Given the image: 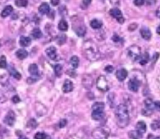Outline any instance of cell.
<instances>
[{
  "label": "cell",
  "mask_w": 160,
  "mask_h": 139,
  "mask_svg": "<svg viewBox=\"0 0 160 139\" xmlns=\"http://www.w3.org/2000/svg\"><path fill=\"white\" fill-rule=\"evenodd\" d=\"M83 53L85 57L91 61L98 60L101 54L98 46L92 40L85 41L83 45Z\"/></svg>",
  "instance_id": "cell-1"
},
{
  "label": "cell",
  "mask_w": 160,
  "mask_h": 139,
  "mask_svg": "<svg viewBox=\"0 0 160 139\" xmlns=\"http://www.w3.org/2000/svg\"><path fill=\"white\" fill-rule=\"evenodd\" d=\"M113 40L114 41H115V42H119V41H120V38L119 36H118L116 35V34H115L114 37L112 38Z\"/></svg>",
  "instance_id": "cell-46"
},
{
  "label": "cell",
  "mask_w": 160,
  "mask_h": 139,
  "mask_svg": "<svg viewBox=\"0 0 160 139\" xmlns=\"http://www.w3.org/2000/svg\"><path fill=\"white\" fill-rule=\"evenodd\" d=\"M136 130L143 135L147 131V125L143 121L138 122L136 125Z\"/></svg>",
  "instance_id": "cell-15"
},
{
  "label": "cell",
  "mask_w": 160,
  "mask_h": 139,
  "mask_svg": "<svg viewBox=\"0 0 160 139\" xmlns=\"http://www.w3.org/2000/svg\"><path fill=\"white\" fill-rule=\"evenodd\" d=\"M92 1V0H83L81 3V8L84 10L86 9L89 6V5L91 4Z\"/></svg>",
  "instance_id": "cell-36"
},
{
  "label": "cell",
  "mask_w": 160,
  "mask_h": 139,
  "mask_svg": "<svg viewBox=\"0 0 160 139\" xmlns=\"http://www.w3.org/2000/svg\"><path fill=\"white\" fill-rule=\"evenodd\" d=\"M158 87H159V88L160 90V75L159 76V77L158 78Z\"/></svg>",
  "instance_id": "cell-49"
},
{
  "label": "cell",
  "mask_w": 160,
  "mask_h": 139,
  "mask_svg": "<svg viewBox=\"0 0 160 139\" xmlns=\"http://www.w3.org/2000/svg\"><path fill=\"white\" fill-rule=\"evenodd\" d=\"M15 114L13 111L10 110L4 117V122L9 126H13L15 122Z\"/></svg>",
  "instance_id": "cell-10"
},
{
  "label": "cell",
  "mask_w": 160,
  "mask_h": 139,
  "mask_svg": "<svg viewBox=\"0 0 160 139\" xmlns=\"http://www.w3.org/2000/svg\"><path fill=\"white\" fill-rule=\"evenodd\" d=\"M0 46H1V44H0Z\"/></svg>",
  "instance_id": "cell-53"
},
{
  "label": "cell",
  "mask_w": 160,
  "mask_h": 139,
  "mask_svg": "<svg viewBox=\"0 0 160 139\" xmlns=\"http://www.w3.org/2000/svg\"><path fill=\"white\" fill-rule=\"evenodd\" d=\"M96 87L102 92H106L109 90L108 81L105 76L101 75L97 79Z\"/></svg>",
  "instance_id": "cell-5"
},
{
  "label": "cell",
  "mask_w": 160,
  "mask_h": 139,
  "mask_svg": "<svg viewBox=\"0 0 160 139\" xmlns=\"http://www.w3.org/2000/svg\"><path fill=\"white\" fill-rule=\"evenodd\" d=\"M37 122L36 121L34 120V119H31L28 123V126L30 127H33V128H35L37 126Z\"/></svg>",
  "instance_id": "cell-39"
},
{
  "label": "cell",
  "mask_w": 160,
  "mask_h": 139,
  "mask_svg": "<svg viewBox=\"0 0 160 139\" xmlns=\"http://www.w3.org/2000/svg\"><path fill=\"white\" fill-rule=\"evenodd\" d=\"M47 56L52 60H56L58 58V55L57 52V48L54 46L48 47L45 51Z\"/></svg>",
  "instance_id": "cell-11"
},
{
  "label": "cell",
  "mask_w": 160,
  "mask_h": 139,
  "mask_svg": "<svg viewBox=\"0 0 160 139\" xmlns=\"http://www.w3.org/2000/svg\"><path fill=\"white\" fill-rule=\"evenodd\" d=\"M145 2V0H135L134 4L137 6H142Z\"/></svg>",
  "instance_id": "cell-41"
},
{
  "label": "cell",
  "mask_w": 160,
  "mask_h": 139,
  "mask_svg": "<svg viewBox=\"0 0 160 139\" xmlns=\"http://www.w3.org/2000/svg\"><path fill=\"white\" fill-rule=\"evenodd\" d=\"M28 72L29 73L33 76V77H38L39 76V71H38V67L36 64H33L29 66L28 68Z\"/></svg>",
  "instance_id": "cell-17"
},
{
  "label": "cell",
  "mask_w": 160,
  "mask_h": 139,
  "mask_svg": "<svg viewBox=\"0 0 160 139\" xmlns=\"http://www.w3.org/2000/svg\"><path fill=\"white\" fill-rule=\"evenodd\" d=\"M74 30L76 34L80 37H84L86 32V26L81 22H78L77 25H74Z\"/></svg>",
  "instance_id": "cell-7"
},
{
  "label": "cell",
  "mask_w": 160,
  "mask_h": 139,
  "mask_svg": "<svg viewBox=\"0 0 160 139\" xmlns=\"http://www.w3.org/2000/svg\"><path fill=\"white\" fill-rule=\"evenodd\" d=\"M50 2L53 6H57L60 4V0H50Z\"/></svg>",
  "instance_id": "cell-45"
},
{
  "label": "cell",
  "mask_w": 160,
  "mask_h": 139,
  "mask_svg": "<svg viewBox=\"0 0 160 139\" xmlns=\"http://www.w3.org/2000/svg\"><path fill=\"white\" fill-rule=\"evenodd\" d=\"M144 103L146 109L151 111V112H152V111H153L155 110V105H154L155 102H153V100L151 99H149V98L147 99L144 100Z\"/></svg>",
  "instance_id": "cell-20"
},
{
  "label": "cell",
  "mask_w": 160,
  "mask_h": 139,
  "mask_svg": "<svg viewBox=\"0 0 160 139\" xmlns=\"http://www.w3.org/2000/svg\"><path fill=\"white\" fill-rule=\"evenodd\" d=\"M105 103L101 102H95L93 106L92 110L93 111H98V112H103L104 109H105Z\"/></svg>",
  "instance_id": "cell-18"
},
{
  "label": "cell",
  "mask_w": 160,
  "mask_h": 139,
  "mask_svg": "<svg viewBox=\"0 0 160 139\" xmlns=\"http://www.w3.org/2000/svg\"><path fill=\"white\" fill-rule=\"evenodd\" d=\"M127 55L133 61H137L141 55V48L136 45H131L127 48Z\"/></svg>",
  "instance_id": "cell-4"
},
{
  "label": "cell",
  "mask_w": 160,
  "mask_h": 139,
  "mask_svg": "<svg viewBox=\"0 0 160 139\" xmlns=\"http://www.w3.org/2000/svg\"><path fill=\"white\" fill-rule=\"evenodd\" d=\"M110 134V129L106 126L97 127L92 132V137L94 139H108Z\"/></svg>",
  "instance_id": "cell-3"
},
{
  "label": "cell",
  "mask_w": 160,
  "mask_h": 139,
  "mask_svg": "<svg viewBox=\"0 0 160 139\" xmlns=\"http://www.w3.org/2000/svg\"><path fill=\"white\" fill-rule=\"evenodd\" d=\"M151 129L153 130L160 129V120H155L151 123Z\"/></svg>",
  "instance_id": "cell-33"
},
{
  "label": "cell",
  "mask_w": 160,
  "mask_h": 139,
  "mask_svg": "<svg viewBox=\"0 0 160 139\" xmlns=\"http://www.w3.org/2000/svg\"><path fill=\"white\" fill-rule=\"evenodd\" d=\"M7 67V63L6 60V57L4 56H1L0 58V68H6Z\"/></svg>",
  "instance_id": "cell-37"
},
{
  "label": "cell",
  "mask_w": 160,
  "mask_h": 139,
  "mask_svg": "<svg viewBox=\"0 0 160 139\" xmlns=\"http://www.w3.org/2000/svg\"><path fill=\"white\" fill-rule=\"evenodd\" d=\"M31 34H32L33 37L35 39H39V38L42 37V36H43L42 32H41V31L39 28H34Z\"/></svg>",
  "instance_id": "cell-31"
},
{
  "label": "cell",
  "mask_w": 160,
  "mask_h": 139,
  "mask_svg": "<svg viewBox=\"0 0 160 139\" xmlns=\"http://www.w3.org/2000/svg\"><path fill=\"white\" fill-rule=\"evenodd\" d=\"M149 60V55L148 53H144V54H141L140 58H139L138 61L141 65H144L148 63Z\"/></svg>",
  "instance_id": "cell-26"
},
{
  "label": "cell",
  "mask_w": 160,
  "mask_h": 139,
  "mask_svg": "<svg viewBox=\"0 0 160 139\" xmlns=\"http://www.w3.org/2000/svg\"><path fill=\"white\" fill-rule=\"evenodd\" d=\"M47 135L42 132H38L34 135V139H46Z\"/></svg>",
  "instance_id": "cell-38"
},
{
  "label": "cell",
  "mask_w": 160,
  "mask_h": 139,
  "mask_svg": "<svg viewBox=\"0 0 160 139\" xmlns=\"http://www.w3.org/2000/svg\"><path fill=\"white\" fill-rule=\"evenodd\" d=\"M155 110H156L158 112H160V101H156L154 103Z\"/></svg>",
  "instance_id": "cell-42"
},
{
  "label": "cell",
  "mask_w": 160,
  "mask_h": 139,
  "mask_svg": "<svg viewBox=\"0 0 160 139\" xmlns=\"http://www.w3.org/2000/svg\"><path fill=\"white\" fill-rule=\"evenodd\" d=\"M13 8L9 5V6H6L5 8H4V10L2 11L1 13V16L3 18H6L7 16H8L10 14L13 12Z\"/></svg>",
  "instance_id": "cell-23"
},
{
  "label": "cell",
  "mask_w": 160,
  "mask_h": 139,
  "mask_svg": "<svg viewBox=\"0 0 160 139\" xmlns=\"http://www.w3.org/2000/svg\"><path fill=\"white\" fill-rule=\"evenodd\" d=\"M15 3L18 7H26L28 3V0H15Z\"/></svg>",
  "instance_id": "cell-34"
},
{
  "label": "cell",
  "mask_w": 160,
  "mask_h": 139,
  "mask_svg": "<svg viewBox=\"0 0 160 139\" xmlns=\"http://www.w3.org/2000/svg\"><path fill=\"white\" fill-rule=\"evenodd\" d=\"M128 136L131 139H141L143 137V135L136 130L129 131L128 132Z\"/></svg>",
  "instance_id": "cell-25"
},
{
  "label": "cell",
  "mask_w": 160,
  "mask_h": 139,
  "mask_svg": "<svg viewBox=\"0 0 160 139\" xmlns=\"http://www.w3.org/2000/svg\"><path fill=\"white\" fill-rule=\"evenodd\" d=\"M12 101L14 103H18L20 102V99L18 95H15L14 96L13 98H12Z\"/></svg>",
  "instance_id": "cell-43"
},
{
  "label": "cell",
  "mask_w": 160,
  "mask_h": 139,
  "mask_svg": "<svg viewBox=\"0 0 160 139\" xmlns=\"http://www.w3.org/2000/svg\"><path fill=\"white\" fill-rule=\"evenodd\" d=\"M73 82L69 80H66L63 85V92L64 93H69L73 91Z\"/></svg>",
  "instance_id": "cell-12"
},
{
  "label": "cell",
  "mask_w": 160,
  "mask_h": 139,
  "mask_svg": "<svg viewBox=\"0 0 160 139\" xmlns=\"http://www.w3.org/2000/svg\"><path fill=\"white\" fill-rule=\"evenodd\" d=\"M157 33H158L160 34V26H159L158 28H157Z\"/></svg>",
  "instance_id": "cell-51"
},
{
  "label": "cell",
  "mask_w": 160,
  "mask_h": 139,
  "mask_svg": "<svg viewBox=\"0 0 160 139\" xmlns=\"http://www.w3.org/2000/svg\"><path fill=\"white\" fill-rule=\"evenodd\" d=\"M104 115H105V114H104L103 112H98V111H93L92 114V119L96 121L102 120Z\"/></svg>",
  "instance_id": "cell-21"
},
{
  "label": "cell",
  "mask_w": 160,
  "mask_h": 139,
  "mask_svg": "<svg viewBox=\"0 0 160 139\" xmlns=\"http://www.w3.org/2000/svg\"><path fill=\"white\" fill-rule=\"evenodd\" d=\"M58 28L62 31H66L68 29V23L64 19H61L58 23Z\"/></svg>",
  "instance_id": "cell-28"
},
{
  "label": "cell",
  "mask_w": 160,
  "mask_h": 139,
  "mask_svg": "<svg viewBox=\"0 0 160 139\" xmlns=\"http://www.w3.org/2000/svg\"><path fill=\"white\" fill-rule=\"evenodd\" d=\"M66 35H65L64 34H61L60 36L58 37V40H57V43L60 45H61L63 44L65 41H66Z\"/></svg>",
  "instance_id": "cell-35"
},
{
  "label": "cell",
  "mask_w": 160,
  "mask_h": 139,
  "mask_svg": "<svg viewBox=\"0 0 160 139\" xmlns=\"http://www.w3.org/2000/svg\"><path fill=\"white\" fill-rule=\"evenodd\" d=\"M115 95L113 93H109L108 96H107V102L108 103L110 107L113 108L115 106Z\"/></svg>",
  "instance_id": "cell-27"
},
{
  "label": "cell",
  "mask_w": 160,
  "mask_h": 139,
  "mask_svg": "<svg viewBox=\"0 0 160 139\" xmlns=\"http://www.w3.org/2000/svg\"><path fill=\"white\" fill-rule=\"evenodd\" d=\"M68 139H81V138H80L79 137H78L77 135H74L71 136V137H69Z\"/></svg>",
  "instance_id": "cell-47"
},
{
  "label": "cell",
  "mask_w": 160,
  "mask_h": 139,
  "mask_svg": "<svg viewBox=\"0 0 160 139\" xmlns=\"http://www.w3.org/2000/svg\"><path fill=\"white\" fill-rule=\"evenodd\" d=\"M38 11L41 15H47L50 11V7L47 3H43L39 6Z\"/></svg>",
  "instance_id": "cell-16"
},
{
  "label": "cell",
  "mask_w": 160,
  "mask_h": 139,
  "mask_svg": "<svg viewBox=\"0 0 160 139\" xmlns=\"http://www.w3.org/2000/svg\"><path fill=\"white\" fill-rule=\"evenodd\" d=\"M102 25H103V23L101 21L97 19H93L92 22H90V26H91L92 28L95 29V30H98V29L101 28Z\"/></svg>",
  "instance_id": "cell-24"
},
{
  "label": "cell",
  "mask_w": 160,
  "mask_h": 139,
  "mask_svg": "<svg viewBox=\"0 0 160 139\" xmlns=\"http://www.w3.org/2000/svg\"><path fill=\"white\" fill-rule=\"evenodd\" d=\"M156 16L160 18V6L156 10Z\"/></svg>",
  "instance_id": "cell-48"
},
{
  "label": "cell",
  "mask_w": 160,
  "mask_h": 139,
  "mask_svg": "<svg viewBox=\"0 0 160 139\" xmlns=\"http://www.w3.org/2000/svg\"><path fill=\"white\" fill-rule=\"evenodd\" d=\"M67 120L66 119H61L59 122V127L60 128H63L67 125Z\"/></svg>",
  "instance_id": "cell-40"
},
{
  "label": "cell",
  "mask_w": 160,
  "mask_h": 139,
  "mask_svg": "<svg viewBox=\"0 0 160 139\" xmlns=\"http://www.w3.org/2000/svg\"><path fill=\"white\" fill-rule=\"evenodd\" d=\"M141 85V82L136 78H131L128 83V88L130 91L133 92H137Z\"/></svg>",
  "instance_id": "cell-6"
},
{
  "label": "cell",
  "mask_w": 160,
  "mask_h": 139,
  "mask_svg": "<svg viewBox=\"0 0 160 139\" xmlns=\"http://www.w3.org/2000/svg\"><path fill=\"white\" fill-rule=\"evenodd\" d=\"M110 15L115 18L120 23H123L124 19L123 18L122 12L118 8H113L109 11Z\"/></svg>",
  "instance_id": "cell-8"
},
{
  "label": "cell",
  "mask_w": 160,
  "mask_h": 139,
  "mask_svg": "<svg viewBox=\"0 0 160 139\" xmlns=\"http://www.w3.org/2000/svg\"><path fill=\"white\" fill-rule=\"evenodd\" d=\"M10 73L13 77L16 78V80H19L22 78V75H21V74L18 71H16L15 68H11V70H10Z\"/></svg>",
  "instance_id": "cell-32"
},
{
  "label": "cell",
  "mask_w": 160,
  "mask_h": 139,
  "mask_svg": "<svg viewBox=\"0 0 160 139\" xmlns=\"http://www.w3.org/2000/svg\"><path fill=\"white\" fill-rule=\"evenodd\" d=\"M80 59L77 56H73L70 58V64L73 68H77L79 66Z\"/></svg>",
  "instance_id": "cell-29"
},
{
  "label": "cell",
  "mask_w": 160,
  "mask_h": 139,
  "mask_svg": "<svg viewBox=\"0 0 160 139\" xmlns=\"http://www.w3.org/2000/svg\"><path fill=\"white\" fill-rule=\"evenodd\" d=\"M127 76H128V72L127 71V70L124 68H121V69L118 70L116 72V78L120 81H124L127 78Z\"/></svg>",
  "instance_id": "cell-13"
},
{
  "label": "cell",
  "mask_w": 160,
  "mask_h": 139,
  "mask_svg": "<svg viewBox=\"0 0 160 139\" xmlns=\"http://www.w3.org/2000/svg\"><path fill=\"white\" fill-rule=\"evenodd\" d=\"M19 139H28L26 137H25V136H22L20 137V138Z\"/></svg>",
  "instance_id": "cell-50"
},
{
  "label": "cell",
  "mask_w": 160,
  "mask_h": 139,
  "mask_svg": "<svg viewBox=\"0 0 160 139\" xmlns=\"http://www.w3.org/2000/svg\"><path fill=\"white\" fill-rule=\"evenodd\" d=\"M155 139H160V137H156Z\"/></svg>",
  "instance_id": "cell-52"
},
{
  "label": "cell",
  "mask_w": 160,
  "mask_h": 139,
  "mask_svg": "<svg viewBox=\"0 0 160 139\" xmlns=\"http://www.w3.org/2000/svg\"><path fill=\"white\" fill-rule=\"evenodd\" d=\"M82 84L85 88L88 90L91 89L93 86V78L92 76L89 74L85 75L82 78Z\"/></svg>",
  "instance_id": "cell-9"
},
{
  "label": "cell",
  "mask_w": 160,
  "mask_h": 139,
  "mask_svg": "<svg viewBox=\"0 0 160 139\" xmlns=\"http://www.w3.org/2000/svg\"><path fill=\"white\" fill-rule=\"evenodd\" d=\"M28 53L24 49H19L16 52V57L21 60L25 59L28 57Z\"/></svg>",
  "instance_id": "cell-22"
},
{
  "label": "cell",
  "mask_w": 160,
  "mask_h": 139,
  "mask_svg": "<svg viewBox=\"0 0 160 139\" xmlns=\"http://www.w3.org/2000/svg\"><path fill=\"white\" fill-rule=\"evenodd\" d=\"M140 34L141 37L145 40H149L151 38V32L147 26L141 28L140 30Z\"/></svg>",
  "instance_id": "cell-14"
},
{
  "label": "cell",
  "mask_w": 160,
  "mask_h": 139,
  "mask_svg": "<svg viewBox=\"0 0 160 139\" xmlns=\"http://www.w3.org/2000/svg\"><path fill=\"white\" fill-rule=\"evenodd\" d=\"M113 69H114V68L112 66H111V65H108L105 68V71L106 72H108V73H111V72H112L113 71Z\"/></svg>",
  "instance_id": "cell-44"
},
{
  "label": "cell",
  "mask_w": 160,
  "mask_h": 139,
  "mask_svg": "<svg viewBox=\"0 0 160 139\" xmlns=\"http://www.w3.org/2000/svg\"><path fill=\"white\" fill-rule=\"evenodd\" d=\"M31 43V40L30 38L27 37H21L19 39V45L23 47L28 46Z\"/></svg>",
  "instance_id": "cell-19"
},
{
  "label": "cell",
  "mask_w": 160,
  "mask_h": 139,
  "mask_svg": "<svg viewBox=\"0 0 160 139\" xmlns=\"http://www.w3.org/2000/svg\"><path fill=\"white\" fill-rule=\"evenodd\" d=\"M115 119L117 126L120 128L127 127L129 123L128 109L124 104H120L115 110Z\"/></svg>",
  "instance_id": "cell-2"
},
{
  "label": "cell",
  "mask_w": 160,
  "mask_h": 139,
  "mask_svg": "<svg viewBox=\"0 0 160 139\" xmlns=\"http://www.w3.org/2000/svg\"><path fill=\"white\" fill-rule=\"evenodd\" d=\"M54 72L56 76L60 77L63 73V67L60 64H57L54 67Z\"/></svg>",
  "instance_id": "cell-30"
}]
</instances>
